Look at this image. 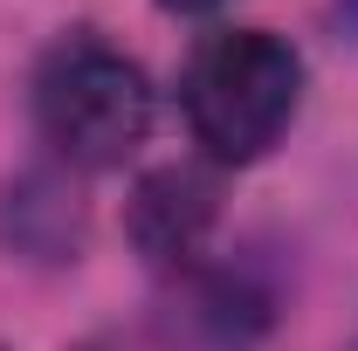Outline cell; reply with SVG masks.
Instances as JSON below:
<instances>
[{
	"mask_svg": "<svg viewBox=\"0 0 358 351\" xmlns=\"http://www.w3.org/2000/svg\"><path fill=\"white\" fill-rule=\"evenodd\" d=\"M179 103L214 166H255L303 103V55L268 28H221L193 48Z\"/></svg>",
	"mask_w": 358,
	"mask_h": 351,
	"instance_id": "6da1fadb",
	"label": "cell"
},
{
	"mask_svg": "<svg viewBox=\"0 0 358 351\" xmlns=\"http://www.w3.org/2000/svg\"><path fill=\"white\" fill-rule=\"evenodd\" d=\"M35 124L62 166L110 173L152 131V83L124 48L96 42V35H69L35 69Z\"/></svg>",
	"mask_w": 358,
	"mask_h": 351,
	"instance_id": "7a4b0ae2",
	"label": "cell"
},
{
	"mask_svg": "<svg viewBox=\"0 0 358 351\" xmlns=\"http://www.w3.org/2000/svg\"><path fill=\"white\" fill-rule=\"evenodd\" d=\"M214 227V186L193 166H159L131 193V241L152 262H193Z\"/></svg>",
	"mask_w": 358,
	"mask_h": 351,
	"instance_id": "3957f363",
	"label": "cell"
},
{
	"mask_svg": "<svg viewBox=\"0 0 358 351\" xmlns=\"http://www.w3.org/2000/svg\"><path fill=\"white\" fill-rule=\"evenodd\" d=\"M0 241L21 248V255H42V262L76 255V241H83V207H76V193H69L62 179H48V173L14 179V186L0 193Z\"/></svg>",
	"mask_w": 358,
	"mask_h": 351,
	"instance_id": "277c9868",
	"label": "cell"
},
{
	"mask_svg": "<svg viewBox=\"0 0 358 351\" xmlns=\"http://www.w3.org/2000/svg\"><path fill=\"white\" fill-rule=\"evenodd\" d=\"M159 7H166V14H207L214 0H159Z\"/></svg>",
	"mask_w": 358,
	"mask_h": 351,
	"instance_id": "5b68a950",
	"label": "cell"
}]
</instances>
